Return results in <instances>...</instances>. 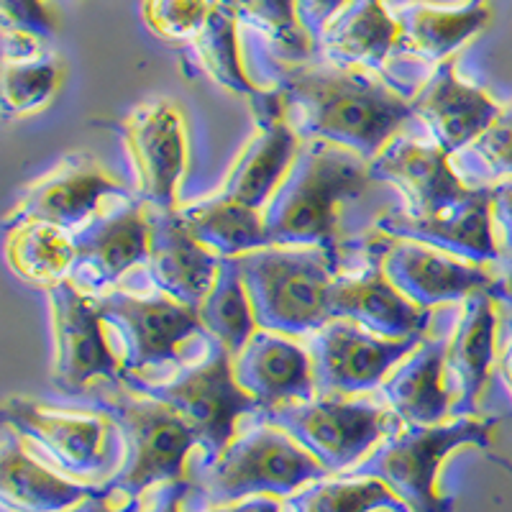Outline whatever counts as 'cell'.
Returning a JSON list of instances; mask_svg holds the SVG:
<instances>
[{
	"mask_svg": "<svg viewBox=\"0 0 512 512\" xmlns=\"http://www.w3.org/2000/svg\"><path fill=\"white\" fill-rule=\"evenodd\" d=\"M272 88L300 141H331L369 162L415 118L410 93L387 75L323 57L277 59Z\"/></svg>",
	"mask_w": 512,
	"mask_h": 512,
	"instance_id": "6da1fadb",
	"label": "cell"
},
{
	"mask_svg": "<svg viewBox=\"0 0 512 512\" xmlns=\"http://www.w3.org/2000/svg\"><path fill=\"white\" fill-rule=\"evenodd\" d=\"M369 159L346 146L310 139L264 208L269 244L338 246V216L346 200L374 185Z\"/></svg>",
	"mask_w": 512,
	"mask_h": 512,
	"instance_id": "7a4b0ae2",
	"label": "cell"
},
{
	"mask_svg": "<svg viewBox=\"0 0 512 512\" xmlns=\"http://www.w3.org/2000/svg\"><path fill=\"white\" fill-rule=\"evenodd\" d=\"M328 477L326 466L308 454L280 425L254 413V423L233 436L213 461L192 469L185 512L228 505L246 497L274 495L287 500L297 489Z\"/></svg>",
	"mask_w": 512,
	"mask_h": 512,
	"instance_id": "3957f363",
	"label": "cell"
},
{
	"mask_svg": "<svg viewBox=\"0 0 512 512\" xmlns=\"http://www.w3.org/2000/svg\"><path fill=\"white\" fill-rule=\"evenodd\" d=\"M233 259L259 328L308 338L331 320V287L341 274L338 246L269 244Z\"/></svg>",
	"mask_w": 512,
	"mask_h": 512,
	"instance_id": "277c9868",
	"label": "cell"
},
{
	"mask_svg": "<svg viewBox=\"0 0 512 512\" xmlns=\"http://www.w3.org/2000/svg\"><path fill=\"white\" fill-rule=\"evenodd\" d=\"M497 418L454 415L436 425H400L349 474L374 477L400 497L410 512H454V500L438 492V472L456 448L487 451Z\"/></svg>",
	"mask_w": 512,
	"mask_h": 512,
	"instance_id": "5b68a950",
	"label": "cell"
},
{
	"mask_svg": "<svg viewBox=\"0 0 512 512\" xmlns=\"http://www.w3.org/2000/svg\"><path fill=\"white\" fill-rule=\"evenodd\" d=\"M3 423L64 477L105 484L118 472L123 441L116 420L100 408H54L26 395L3 402Z\"/></svg>",
	"mask_w": 512,
	"mask_h": 512,
	"instance_id": "8992f818",
	"label": "cell"
},
{
	"mask_svg": "<svg viewBox=\"0 0 512 512\" xmlns=\"http://www.w3.org/2000/svg\"><path fill=\"white\" fill-rule=\"evenodd\" d=\"M95 408L116 420L123 441V459L105 489L128 497H144L159 484L180 482L185 461L198 448V433L164 402L146 397L121 382L113 392L95 400Z\"/></svg>",
	"mask_w": 512,
	"mask_h": 512,
	"instance_id": "52a82bcc",
	"label": "cell"
},
{
	"mask_svg": "<svg viewBox=\"0 0 512 512\" xmlns=\"http://www.w3.org/2000/svg\"><path fill=\"white\" fill-rule=\"evenodd\" d=\"M208 341V351L198 361L185 364L169 377H139L126 374L121 379L126 387L146 397L164 402L182 415L198 433V461H213L239 433V420L259 413L254 397L233 374V356L216 338Z\"/></svg>",
	"mask_w": 512,
	"mask_h": 512,
	"instance_id": "ba28073f",
	"label": "cell"
},
{
	"mask_svg": "<svg viewBox=\"0 0 512 512\" xmlns=\"http://www.w3.org/2000/svg\"><path fill=\"white\" fill-rule=\"evenodd\" d=\"M256 415L290 433L328 474L354 469L402 425L382 397L369 400V395H315Z\"/></svg>",
	"mask_w": 512,
	"mask_h": 512,
	"instance_id": "9c48e42d",
	"label": "cell"
},
{
	"mask_svg": "<svg viewBox=\"0 0 512 512\" xmlns=\"http://www.w3.org/2000/svg\"><path fill=\"white\" fill-rule=\"evenodd\" d=\"M105 326L118 338V359L126 374H149L182 359V346L192 336H205L198 308L182 305L172 297L136 295L128 290L103 292L95 297Z\"/></svg>",
	"mask_w": 512,
	"mask_h": 512,
	"instance_id": "30bf717a",
	"label": "cell"
},
{
	"mask_svg": "<svg viewBox=\"0 0 512 512\" xmlns=\"http://www.w3.org/2000/svg\"><path fill=\"white\" fill-rule=\"evenodd\" d=\"M54 359L52 382L64 395H85L98 382L121 384L123 367L105 336L95 295L67 280L47 287Z\"/></svg>",
	"mask_w": 512,
	"mask_h": 512,
	"instance_id": "8fae6325",
	"label": "cell"
},
{
	"mask_svg": "<svg viewBox=\"0 0 512 512\" xmlns=\"http://www.w3.org/2000/svg\"><path fill=\"white\" fill-rule=\"evenodd\" d=\"M418 341L420 338H384L356 320L331 318L305 338L313 359L315 390L318 395H374Z\"/></svg>",
	"mask_w": 512,
	"mask_h": 512,
	"instance_id": "7c38bea8",
	"label": "cell"
},
{
	"mask_svg": "<svg viewBox=\"0 0 512 512\" xmlns=\"http://www.w3.org/2000/svg\"><path fill=\"white\" fill-rule=\"evenodd\" d=\"M126 198L136 195L111 169H105L95 154H67L47 175L21 190L16 205L3 221V231L26 221H44L64 231H77L98 216L105 205Z\"/></svg>",
	"mask_w": 512,
	"mask_h": 512,
	"instance_id": "4fadbf2b",
	"label": "cell"
},
{
	"mask_svg": "<svg viewBox=\"0 0 512 512\" xmlns=\"http://www.w3.org/2000/svg\"><path fill=\"white\" fill-rule=\"evenodd\" d=\"M123 146L134 169V195L154 210L180 208L187 172V123L180 105L154 98L136 105L121 123Z\"/></svg>",
	"mask_w": 512,
	"mask_h": 512,
	"instance_id": "5bb4252c",
	"label": "cell"
},
{
	"mask_svg": "<svg viewBox=\"0 0 512 512\" xmlns=\"http://www.w3.org/2000/svg\"><path fill=\"white\" fill-rule=\"evenodd\" d=\"M377 251L387 280L425 310L438 305H459L479 290L497 292L502 300L500 277L497 269L489 264L469 262L420 241L390 239V236H382V246Z\"/></svg>",
	"mask_w": 512,
	"mask_h": 512,
	"instance_id": "9a60e30c",
	"label": "cell"
},
{
	"mask_svg": "<svg viewBox=\"0 0 512 512\" xmlns=\"http://www.w3.org/2000/svg\"><path fill=\"white\" fill-rule=\"evenodd\" d=\"M75 269L70 280L88 295H103L113 290L149 256V213L139 198L113 200L98 216L77 231Z\"/></svg>",
	"mask_w": 512,
	"mask_h": 512,
	"instance_id": "2e32d148",
	"label": "cell"
},
{
	"mask_svg": "<svg viewBox=\"0 0 512 512\" xmlns=\"http://www.w3.org/2000/svg\"><path fill=\"white\" fill-rule=\"evenodd\" d=\"M369 169L374 180L400 192L402 210L413 218L436 216L469 200L479 190L459 175L454 159L441 146L400 134L369 162Z\"/></svg>",
	"mask_w": 512,
	"mask_h": 512,
	"instance_id": "e0dca14e",
	"label": "cell"
},
{
	"mask_svg": "<svg viewBox=\"0 0 512 512\" xmlns=\"http://www.w3.org/2000/svg\"><path fill=\"white\" fill-rule=\"evenodd\" d=\"M249 108L254 116V134L231 164L218 192L264 210L290 172L303 141L287 121L285 105L272 85Z\"/></svg>",
	"mask_w": 512,
	"mask_h": 512,
	"instance_id": "ac0fdd59",
	"label": "cell"
},
{
	"mask_svg": "<svg viewBox=\"0 0 512 512\" xmlns=\"http://www.w3.org/2000/svg\"><path fill=\"white\" fill-rule=\"evenodd\" d=\"M413 116L420 118L448 157H456L495 121L502 103L459 75V59H443L410 93Z\"/></svg>",
	"mask_w": 512,
	"mask_h": 512,
	"instance_id": "d6986e66",
	"label": "cell"
},
{
	"mask_svg": "<svg viewBox=\"0 0 512 512\" xmlns=\"http://www.w3.org/2000/svg\"><path fill=\"white\" fill-rule=\"evenodd\" d=\"M500 295L479 290L461 300L446 336V379L454 395V415H477L487 382L500 356Z\"/></svg>",
	"mask_w": 512,
	"mask_h": 512,
	"instance_id": "ffe728a7",
	"label": "cell"
},
{
	"mask_svg": "<svg viewBox=\"0 0 512 512\" xmlns=\"http://www.w3.org/2000/svg\"><path fill=\"white\" fill-rule=\"evenodd\" d=\"M374 231L390 239L428 244L469 262L497 264V233L492 216V187H479L472 198L436 216L413 218L405 210H387L374 221Z\"/></svg>",
	"mask_w": 512,
	"mask_h": 512,
	"instance_id": "44dd1931",
	"label": "cell"
},
{
	"mask_svg": "<svg viewBox=\"0 0 512 512\" xmlns=\"http://www.w3.org/2000/svg\"><path fill=\"white\" fill-rule=\"evenodd\" d=\"M233 374L262 410L303 402L318 395L313 359L305 338L256 328L249 344L233 359Z\"/></svg>",
	"mask_w": 512,
	"mask_h": 512,
	"instance_id": "7402d4cb",
	"label": "cell"
},
{
	"mask_svg": "<svg viewBox=\"0 0 512 512\" xmlns=\"http://www.w3.org/2000/svg\"><path fill=\"white\" fill-rule=\"evenodd\" d=\"M146 213H149L146 274L154 290L177 303L198 308L216 282L223 256L200 244L177 210L146 208Z\"/></svg>",
	"mask_w": 512,
	"mask_h": 512,
	"instance_id": "603a6c76",
	"label": "cell"
},
{
	"mask_svg": "<svg viewBox=\"0 0 512 512\" xmlns=\"http://www.w3.org/2000/svg\"><path fill=\"white\" fill-rule=\"evenodd\" d=\"M331 318L356 320L384 338H423L431 310L402 295L382 269L379 251L361 272H341L331 287Z\"/></svg>",
	"mask_w": 512,
	"mask_h": 512,
	"instance_id": "cb8c5ba5",
	"label": "cell"
},
{
	"mask_svg": "<svg viewBox=\"0 0 512 512\" xmlns=\"http://www.w3.org/2000/svg\"><path fill=\"white\" fill-rule=\"evenodd\" d=\"M400 24L397 54L413 57L436 67L451 59L472 39H477L492 21L489 0H459V3H431L408 0L395 6Z\"/></svg>",
	"mask_w": 512,
	"mask_h": 512,
	"instance_id": "d4e9b609",
	"label": "cell"
},
{
	"mask_svg": "<svg viewBox=\"0 0 512 512\" xmlns=\"http://www.w3.org/2000/svg\"><path fill=\"white\" fill-rule=\"evenodd\" d=\"M379 397L402 425H436L454 418V395L446 379V338L425 333L387 374Z\"/></svg>",
	"mask_w": 512,
	"mask_h": 512,
	"instance_id": "484cf974",
	"label": "cell"
},
{
	"mask_svg": "<svg viewBox=\"0 0 512 512\" xmlns=\"http://www.w3.org/2000/svg\"><path fill=\"white\" fill-rule=\"evenodd\" d=\"M103 484H85L36 459L11 428L0 446V500L8 512H64L95 495Z\"/></svg>",
	"mask_w": 512,
	"mask_h": 512,
	"instance_id": "4316f807",
	"label": "cell"
},
{
	"mask_svg": "<svg viewBox=\"0 0 512 512\" xmlns=\"http://www.w3.org/2000/svg\"><path fill=\"white\" fill-rule=\"evenodd\" d=\"M400 47V24L387 0H349L318 39V54L336 64H356L387 75Z\"/></svg>",
	"mask_w": 512,
	"mask_h": 512,
	"instance_id": "83f0119b",
	"label": "cell"
},
{
	"mask_svg": "<svg viewBox=\"0 0 512 512\" xmlns=\"http://www.w3.org/2000/svg\"><path fill=\"white\" fill-rule=\"evenodd\" d=\"M190 233L218 256H241L269 246L264 210L233 200L223 192L177 208Z\"/></svg>",
	"mask_w": 512,
	"mask_h": 512,
	"instance_id": "f1b7e54d",
	"label": "cell"
},
{
	"mask_svg": "<svg viewBox=\"0 0 512 512\" xmlns=\"http://www.w3.org/2000/svg\"><path fill=\"white\" fill-rule=\"evenodd\" d=\"M6 262L18 280L36 287H52L72 277L75 241L72 231L44 221H26L6 231Z\"/></svg>",
	"mask_w": 512,
	"mask_h": 512,
	"instance_id": "f546056e",
	"label": "cell"
},
{
	"mask_svg": "<svg viewBox=\"0 0 512 512\" xmlns=\"http://www.w3.org/2000/svg\"><path fill=\"white\" fill-rule=\"evenodd\" d=\"M239 26V18L213 0V11H210L203 29L198 31V36L192 39V47H195V54L203 64L205 75L216 82L218 88L239 95L251 105L267 93V88L256 85L246 72L244 62H241Z\"/></svg>",
	"mask_w": 512,
	"mask_h": 512,
	"instance_id": "4dcf8cb0",
	"label": "cell"
},
{
	"mask_svg": "<svg viewBox=\"0 0 512 512\" xmlns=\"http://www.w3.org/2000/svg\"><path fill=\"white\" fill-rule=\"evenodd\" d=\"M200 323L210 338L228 349V354L236 359L241 354L249 338L256 333L254 308H251L249 292L241 280L239 264L233 256H223L221 269L216 274V282L208 290L203 303L198 305Z\"/></svg>",
	"mask_w": 512,
	"mask_h": 512,
	"instance_id": "1f68e13d",
	"label": "cell"
},
{
	"mask_svg": "<svg viewBox=\"0 0 512 512\" xmlns=\"http://www.w3.org/2000/svg\"><path fill=\"white\" fill-rule=\"evenodd\" d=\"M285 512H410L384 482L359 474H328L290 495Z\"/></svg>",
	"mask_w": 512,
	"mask_h": 512,
	"instance_id": "d6a6232c",
	"label": "cell"
},
{
	"mask_svg": "<svg viewBox=\"0 0 512 512\" xmlns=\"http://www.w3.org/2000/svg\"><path fill=\"white\" fill-rule=\"evenodd\" d=\"M64 64L54 52H36L29 57H3L0 103L6 118H24L52 103L62 88Z\"/></svg>",
	"mask_w": 512,
	"mask_h": 512,
	"instance_id": "836d02e7",
	"label": "cell"
},
{
	"mask_svg": "<svg viewBox=\"0 0 512 512\" xmlns=\"http://www.w3.org/2000/svg\"><path fill=\"white\" fill-rule=\"evenodd\" d=\"M272 44L280 59H308L318 44L303 31L295 13V0H216Z\"/></svg>",
	"mask_w": 512,
	"mask_h": 512,
	"instance_id": "e575fe53",
	"label": "cell"
},
{
	"mask_svg": "<svg viewBox=\"0 0 512 512\" xmlns=\"http://www.w3.org/2000/svg\"><path fill=\"white\" fill-rule=\"evenodd\" d=\"M454 159V167H469L484 175L487 187L500 185L512 180V100L500 108L495 121L484 128L482 134L459 152Z\"/></svg>",
	"mask_w": 512,
	"mask_h": 512,
	"instance_id": "d590c367",
	"label": "cell"
},
{
	"mask_svg": "<svg viewBox=\"0 0 512 512\" xmlns=\"http://www.w3.org/2000/svg\"><path fill=\"white\" fill-rule=\"evenodd\" d=\"M213 0H141V18L154 36L192 41L208 21Z\"/></svg>",
	"mask_w": 512,
	"mask_h": 512,
	"instance_id": "8d00e7d4",
	"label": "cell"
},
{
	"mask_svg": "<svg viewBox=\"0 0 512 512\" xmlns=\"http://www.w3.org/2000/svg\"><path fill=\"white\" fill-rule=\"evenodd\" d=\"M3 31L29 34L47 41L59 31L62 21L52 0H0Z\"/></svg>",
	"mask_w": 512,
	"mask_h": 512,
	"instance_id": "74e56055",
	"label": "cell"
},
{
	"mask_svg": "<svg viewBox=\"0 0 512 512\" xmlns=\"http://www.w3.org/2000/svg\"><path fill=\"white\" fill-rule=\"evenodd\" d=\"M492 216L497 233V277L500 292L512 303V180L492 185Z\"/></svg>",
	"mask_w": 512,
	"mask_h": 512,
	"instance_id": "f35d334b",
	"label": "cell"
},
{
	"mask_svg": "<svg viewBox=\"0 0 512 512\" xmlns=\"http://www.w3.org/2000/svg\"><path fill=\"white\" fill-rule=\"evenodd\" d=\"M346 6H349V0H295V13L305 34L318 44V39L328 29V24Z\"/></svg>",
	"mask_w": 512,
	"mask_h": 512,
	"instance_id": "ab89813d",
	"label": "cell"
},
{
	"mask_svg": "<svg viewBox=\"0 0 512 512\" xmlns=\"http://www.w3.org/2000/svg\"><path fill=\"white\" fill-rule=\"evenodd\" d=\"M64 512H144V497H128L100 487L95 495Z\"/></svg>",
	"mask_w": 512,
	"mask_h": 512,
	"instance_id": "60d3db41",
	"label": "cell"
},
{
	"mask_svg": "<svg viewBox=\"0 0 512 512\" xmlns=\"http://www.w3.org/2000/svg\"><path fill=\"white\" fill-rule=\"evenodd\" d=\"M190 492V479L159 484L152 495L144 497V512H185V500Z\"/></svg>",
	"mask_w": 512,
	"mask_h": 512,
	"instance_id": "b9f144b4",
	"label": "cell"
},
{
	"mask_svg": "<svg viewBox=\"0 0 512 512\" xmlns=\"http://www.w3.org/2000/svg\"><path fill=\"white\" fill-rule=\"evenodd\" d=\"M198 512H285V502L274 495H256L239 502H228V505L205 507Z\"/></svg>",
	"mask_w": 512,
	"mask_h": 512,
	"instance_id": "7bdbcfd3",
	"label": "cell"
},
{
	"mask_svg": "<svg viewBox=\"0 0 512 512\" xmlns=\"http://www.w3.org/2000/svg\"><path fill=\"white\" fill-rule=\"evenodd\" d=\"M497 374L502 377V382H505L507 392H510L512 397V331L510 336H507L505 344L500 346V356H497Z\"/></svg>",
	"mask_w": 512,
	"mask_h": 512,
	"instance_id": "ee69618b",
	"label": "cell"
}]
</instances>
